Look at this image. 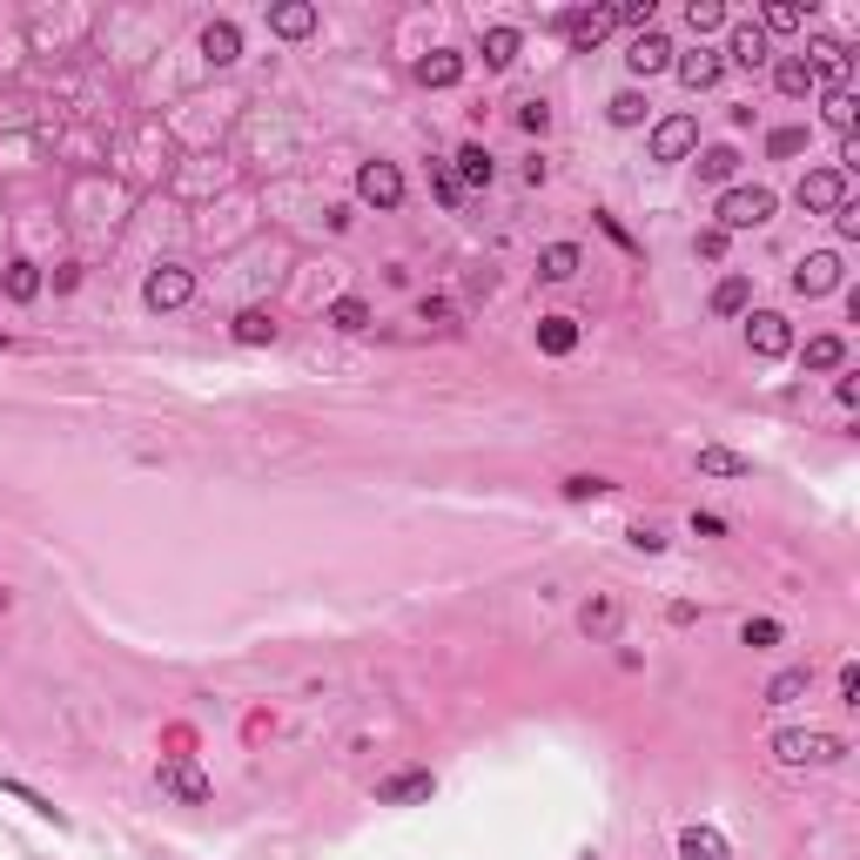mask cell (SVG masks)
<instances>
[{"label":"cell","instance_id":"obj_1","mask_svg":"<svg viewBox=\"0 0 860 860\" xmlns=\"http://www.w3.org/2000/svg\"><path fill=\"white\" fill-rule=\"evenodd\" d=\"M773 759H780V766H840L847 740L820 733V726H780V733H773Z\"/></svg>","mask_w":860,"mask_h":860},{"label":"cell","instance_id":"obj_2","mask_svg":"<svg viewBox=\"0 0 860 860\" xmlns=\"http://www.w3.org/2000/svg\"><path fill=\"white\" fill-rule=\"evenodd\" d=\"M773 209H780V196H773L766 182H746V189H726L720 202H713V229H726V235H740V229H759V222H773Z\"/></svg>","mask_w":860,"mask_h":860},{"label":"cell","instance_id":"obj_3","mask_svg":"<svg viewBox=\"0 0 860 860\" xmlns=\"http://www.w3.org/2000/svg\"><path fill=\"white\" fill-rule=\"evenodd\" d=\"M155 787H161L168 800H182V807H209V800H216L209 773H202L196 759H182V753H168V759L155 766Z\"/></svg>","mask_w":860,"mask_h":860},{"label":"cell","instance_id":"obj_4","mask_svg":"<svg viewBox=\"0 0 860 860\" xmlns=\"http://www.w3.org/2000/svg\"><path fill=\"white\" fill-rule=\"evenodd\" d=\"M746 350H753L759 364L794 357V323H787L780 310H746Z\"/></svg>","mask_w":860,"mask_h":860},{"label":"cell","instance_id":"obj_5","mask_svg":"<svg viewBox=\"0 0 860 860\" xmlns=\"http://www.w3.org/2000/svg\"><path fill=\"white\" fill-rule=\"evenodd\" d=\"M196 296V270H182V263H161V270H148V283H141V303L148 310H182Z\"/></svg>","mask_w":860,"mask_h":860},{"label":"cell","instance_id":"obj_6","mask_svg":"<svg viewBox=\"0 0 860 860\" xmlns=\"http://www.w3.org/2000/svg\"><path fill=\"white\" fill-rule=\"evenodd\" d=\"M430 794H438V773L430 766H403V773H384L377 780V807H417Z\"/></svg>","mask_w":860,"mask_h":860},{"label":"cell","instance_id":"obj_7","mask_svg":"<svg viewBox=\"0 0 860 860\" xmlns=\"http://www.w3.org/2000/svg\"><path fill=\"white\" fill-rule=\"evenodd\" d=\"M794 202H800L807 216H833V209L847 202V176H840V168H807L800 189H794Z\"/></svg>","mask_w":860,"mask_h":860},{"label":"cell","instance_id":"obj_8","mask_svg":"<svg viewBox=\"0 0 860 860\" xmlns=\"http://www.w3.org/2000/svg\"><path fill=\"white\" fill-rule=\"evenodd\" d=\"M357 202L397 209V202H403V168H397V161H364V168H357Z\"/></svg>","mask_w":860,"mask_h":860},{"label":"cell","instance_id":"obj_9","mask_svg":"<svg viewBox=\"0 0 860 860\" xmlns=\"http://www.w3.org/2000/svg\"><path fill=\"white\" fill-rule=\"evenodd\" d=\"M612 28H619V21H612V8H565V14H558V34H565L578 54H591L598 41L612 34Z\"/></svg>","mask_w":860,"mask_h":860},{"label":"cell","instance_id":"obj_10","mask_svg":"<svg viewBox=\"0 0 860 860\" xmlns=\"http://www.w3.org/2000/svg\"><path fill=\"white\" fill-rule=\"evenodd\" d=\"M619 626H626V606H619L612 591H598V598H585V606H578V632H585L591 646H612Z\"/></svg>","mask_w":860,"mask_h":860},{"label":"cell","instance_id":"obj_11","mask_svg":"<svg viewBox=\"0 0 860 860\" xmlns=\"http://www.w3.org/2000/svg\"><path fill=\"white\" fill-rule=\"evenodd\" d=\"M700 148V122L693 115H665V122H652V161H685Z\"/></svg>","mask_w":860,"mask_h":860},{"label":"cell","instance_id":"obj_12","mask_svg":"<svg viewBox=\"0 0 860 860\" xmlns=\"http://www.w3.org/2000/svg\"><path fill=\"white\" fill-rule=\"evenodd\" d=\"M840 276H847V270H840V255H833V249H814V255H800V270H794V296L814 303V296L840 290Z\"/></svg>","mask_w":860,"mask_h":860},{"label":"cell","instance_id":"obj_13","mask_svg":"<svg viewBox=\"0 0 860 860\" xmlns=\"http://www.w3.org/2000/svg\"><path fill=\"white\" fill-rule=\"evenodd\" d=\"M847 41H833V34H814L807 41V67H814V88H847Z\"/></svg>","mask_w":860,"mask_h":860},{"label":"cell","instance_id":"obj_14","mask_svg":"<svg viewBox=\"0 0 860 860\" xmlns=\"http://www.w3.org/2000/svg\"><path fill=\"white\" fill-rule=\"evenodd\" d=\"M672 54H679V48H672L659 28H646V34H632V54H626V67H632L639 81H652V74H665V67H672Z\"/></svg>","mask_w":860,"mask_h":860},{"label":"cell","instance_id":"obj_15","mask_svg":"<svg viewBox=\"0 0 860 860\" xmlns=\"http://www.w3.org/2000/svg\"><path fill=\"white\" fill-rule=\"evenodd\" d=\"M726 61H733V67H746V74H759V67H773V41H766L753 21H740V28H733V41H726Z\"/></svg>","mask_w":860,"mask_h":860},{"label":"cell","instance_id":"obj_16","mask_svg":"<svg viewBox=\"0 0 860 860\" xmlns=\"http://www.w3.org/2000/svg\"><path fill=\"white\" fill-rule=\"evenodd\" d=\"M672 67H679V81H685V88H693V95H706L713 81L726 74V61H720L713 48H693V54H672Z\"/></svg>","mask_w":860,"mask_h":860},{"label":"cell","instance_id":"obj_17","mask_svg":"<svg viewBox=\"0 0 860 860\" xmlns=\"http://www.w3.org/2000/svg\"><path fill=\"white\" fill-rule=\"evenodd\" d=\"M451 161H458V168H451V176H458V189H491V176H497V161H491V148H484V141H464Z\"/></svg>","mask_w":860,"mask_h":860},{"label":"cell","instance_id":"obj_18","mask_svg":"<svg viewBox=\"0 0 860 860\" xmlns=\"http://www.w3.org/2000/svg\"><path fill=\"white\" fill-rule=\"evenodd\" d=\"M202 61L209 67H235L242 61V28L235 21H209L202 28Z\"/></svg>","mask_w":860,"mask_h":860},{"label":"cell","instance_id":"obj_19","mask_svg":"<svg viewBox=\"0 0 860 860\" xmlns=\"http://www.w3.org/2000/svg\"><path fill=\"white\" fill-rule=\"evenodd\" d=\"M679 860H733V847H726V833L720 827H679Z\"/></svg>","mask_w":860,"mask_h":860},{"label":"cell","instance_id":"obj_20","mask_svg":"<svg viewBox=\"0 0 860 860\" xmlns=\"http://www.w3.org/2000/svg\"><path fill=\"white\" fill-rule=\"evenodd\" d=\"M229 336L242 343V350H263V343H276V316H270L263 303H249V310H235V323H229Z\"/></svg>","mask_w":860,"mask_h":860},{"label":"cell","instance_id":"obj_21","mask_svg":"<svg viewBox=\"0 0 860 860\" xmlns=\"http://www.w3.org/2000/svg\"><path fill=\"white\" fill-rule=\"evenodd\" d=\"M270 34L276 41H310L316 34V8L310 0H283V8H270Z\"/></svg>","mask_w":860,"mask_h":860},{"label":"cell","instance_id":"obj_22","mask_svg":"<svg viewBox=\"0 0 860 860\" xmlns=\"http://www.w3.org/2000/svg\"><path fill=\"white\" fill-rule=\"evenodd\" d=\"M773 88H780L787 102H807V95H814V67H807V54H780V61H773Z\"/></svg>","mask_w":860,"mask_h":860},{"label":"cell","instance_id":"obj_23","mask_svg":"<svg viewBox=\"0 0 860 860\" xmlns=\"http://www.w3.org/2000/svg\"><path fill=\"white\" fill-rule=\"evenodd\" d=\"M814 693V665H787V672H773L766 679V706H794Z\"/></svg>","mask_w":860,"mask_h":860},{"label":"cell","instance_id":"obj_24","mask_svg":"<svg viewBox=\"0 0 860 860\" xmlns=\"http://www.w3.org/2000/svg\"><path fill=\"white\" fill-rule=\"evenodd\" d=\"M800 364H807V370H847V336H840V329H820V336H807Z\"/></svg>","mask_w":860,"mask_h":860},{"label":"cell","instance_id":"obj_25","mask_svg":"<svg viewBox=\"0 0 860 860\" xmlns=\"http://www.w3.org/2000/svg\"><path fill=\"white\" fill-rule=\"evenodd\" d=\"M807 14H814V8H800V0H766L753 28L773 41V34H794V28H807Z\"/></svg>","mask_w":860,"mask_h":860},{"label":"cell","instance_id":"obj_26","mask_svg":"<svg viewBox=\"0 0 860 860\" xmlns=\"http://www.w3.org/2000/svg\"><path fill=\"white\" fill-rule=\"evenodd\" d=\"M417 81H423V88H458V81H464V54H451V48L423 54V61H417Z\"/></svg>","mask_w":860,"mask_h":860},{"label":"cell","instance_id":"obj_27","mask_svg":"<svg viewBox=\"0 0 860 860\" xmlns=\"http://www.w3.org/2000/svg\"><path fill=\"white\" fill-rule=\"evenodd\" d=\"M578 270H585L578 242H552V249H538V276H545V283H571Z\"/></svg>","mask_w":860,"mask_h":860},{"label":"cell","instance_id":"obj_28","mask_svg":"<svg viewBox=\"0 0 860 860\" xmlns=\"http://www.w3.org/2000/svg\"><path fill=\"white\" fill-rule=\"evenodd\" d=\"M700 478H753V458L726 444H700Z\"/></svg>","mask_w":860,"mask_h":860},{"label":"cell","instance_id":"obj_29","mask_svg":"<svg viewBox=\"0 0 860 860\" xmlns=\"http://www.w3.org/2000/svg\"><path fill=\"white\" fill-rule=\"evenodd\" d=\"M538 350L545 357H571L578 350V323L571 316H538Z\"/></svg>","mask_w":860,"mask_h":860},{"label":"cell","instance_id":"obj_30","mask_svg":"<svg viewBox=\"0 0 860 860\" xmlns=\"http://www.w3.org/2000/svg\"><path fill=\"white\" fill-rule=\"evenodd\" d=\"M820 115H827L833 135H853V122H860V95H853V88H827V95H820Z\"/></svg>","mask_w":860,"mask_h":860},{"label":"cell","instance_id":"obj_31","mask_svg":"<svg viewBox=\"0 0 860 860\" xmlns=\"http://www.w3.org/2000/svg\"><path fill=\"white\" fill-rule=\"evenodd\" d=\"M753 310V276H720L713 283V316H746Z\"/></svg>","mask_w":860,"mask_h":860},{"label":"cell","instance_id":"obj_32","mask_svg":"<svg viewBox=\"0 0 860 860\" xmlns=\"http://www.w3.org/2000/svg\"><path fill=\"white\" fill-rule=\"evenodd\" d=\"M0 290H8L14 303H34V296L48 290V276H41L34 263H8V270H0Z\"/></svg>","mask_w":860,"mask_h":860},{"label":"cell","instance_id":"obj_33","mask_svg":"<svg viewBox=\"0 0 860 860\" xmlns=\"http://www.w3.org/2000/svg\"><path fill=\"white\" fill-rule=\"evenodd\" d=\"M518 48H525L518 28H484V67H511V61H518Z\"/></svg>","mask_w":860,"mask_h":860},{"label":"cell","instance_id":"obj_34","mask_svg":"<svg viewBox=\"0 0 860 860\" xmlns=\"http://www.w3.org/2000/svg\"><path fill=\"white\" fill-rule=\"evenodd\" d=\"M0 794H8V800H21L28 814H41V820H54V827H67V814L48 800V794H34V787H21V780H0Z\"/></svg>","mask_w":860,"mask_h":860},{"label":"cell","instance_id":"obj_35","mask_svg":"<svg viewBox=\"0 0 860 860\" xmlns=\"http://www.w3.org/2000/svg\"><path fill=\"white\" fill-rule=\"evenodd\" d=\"M733 176H740V148H726V141H720V148H706V155H700V182H733Z\"/></svg>","mask_w":860,"mask_h":860},{"label":"cell","instance_id":"obj_36","mask_svg":"<svg viewBox=\"0 0 860 860\" xmlns=\"http://www.w3.org/2000/svg\"><path fill=\"white\" fill-rule=\"evenodd\" d=\"M329 323H336L343 336H357V329H370V303H364V296H336V303H329Z\"/></svg>","mask_w":860,"mask_h":860},{"label":"cell","instance_id":"obj_37","mask_svg":"<svg viewBox=\"0 0 860 860\" xmlns=\"http://www.w3.org/2000/svg\"><path fill=\"white\" fill-rule=\"evenodd\" d=\"M646 108H652V102H646L639 88H619V95L606 102V115H612V128H639V122H646Z\"/></svg>","mask_w":860,"mask_h":860},{"label":"cell","instance_id":"obj_38","mask_svg":"<svg viewBox=\"0 0 860 860\" xmlns=\"http://www.w3.org/2000/svg\"><path fill=\"white\" fill-rule=\"evenodd\" d=\"M780 639H787L780 619H746V626H740V646H753V652H773Z\"/></svg>","mask_w":860,"mask_h":860},{"label":"cell","instance_id":"obj_39","mask_svg":"<svg viewBox=\"0 0 860 860\" xmlns=\"http://www.w3.org/2000/svg\"><path fill=\"white\" fill-rule=\"evenodd\" d=\"M612 491V478H591V471H578V478H565V504H598Z\"/></svg>","mask_w":860,"mask_h":860},{"label":"cell","instance_id":"obj_40","mask_svg":"<svg viewBox=\"0 0 860 860\" xmlns=\"http://www.w3.org/2000/svg\"><path fill=\"white\" fill-rule=\"evenodd\" d=\"M685 28H693V34H720L726 8H720V0H693V8H685Z\"/></svg>","mask_w":860,"mask_h":860},{"label":"cell","instance_id":"obj_41","mask_svg":"<svg viewBox=\"0 0 860 860\" xmlns=\"http://www.w3.org/2000/svg\"><path fill=\"white\" fill-rule=\"evenodd\" d=\"M766 155H773V161L807 155V128H773V135H766Z\"/></svg>","mask_w":860,"mask_h":860},{"label":"cell","instance_id":"obj_42","mask_svg":"<svg viewBox=\"0 0 860 860\" xmlns=\"http://www.w3.org/2000/svg\"><path fill=\"white\" fill-rule=\"evenodd\" d=\"M417 323H430V329H458V310H451L444 296H423V303H417Z\"/></svg>","mask_w":860,"mask_h":860},{"label":"cell","instance_id":"obj_43","mask_svg":"<svg viewBox=\"0 0 860 860\" xmlns=\"http://www.w3.org/2000/svg\"><path fill=\"white\" fill-rule=\"evenodd\" d=\"M726 242H733L726 229H700V235H693V255H700V263H720V255H726Z\"/></svg>","mask_w":860,"mask_h":860},{"label":"cell","instance_id":"obj_44","mask_svg":"<svg viewBox=\"0 0 860 860\" xmlns=\"http://www.w3.org/2000/svg\"><path fill=\"white\" fill-rule=\"evenodd\" d=\"M430 196H438L444 209H458V202H464V189H458V176H451V168H430Z\"/></svg>","mask_w":860,"mask_h":860},{"label":"cell","instance_id":"obj_45","mask_svg":"<svg viewBox=\"0 0 860 860\" xmlns=\"http://www.w3.org/2000/svg\"><path fill=\"white\" fill-rule=\"evenodd\" d=\"M612 21H619V28H639V34H646V28H652V0H626V8H612Z\"/></svg>","mask_w":860,"mask_h":860},{"label":"cell","instance_id":"obj_46","mask_svg":"<svg viewBox=\"0 0 860 860\" xmlns=\"http://www.w3.org/2000/svg\"><path fill=\"white\" fill-rule=\"evenodd\" d=\"M518 128H525V135H545V128H552V108H545V102H525V108H518Z\"/></svg>","mask_w":860,"mask_h":860},{"label":"cell","instance_id":"obj_47","mask_svg":"<svg viewBox=\"0 0 860 860\" xmlns=\"http://www.w3.org/2000/svg\"><path fill=\"white\" fill-rule=\"evenodd\" d=\"M626 545H632V552H646V558H652V552H665L659 525H632V532H626Z\"/></svg>","mask_w":860,"mask_h":860},{"label":"cell","instance_id":"obj_48","mask_svg":"<svg viewBox=\"0 0 860 860\" xmlns=\"http://www.w3.org/2000/svg\"><path fill=\"white\" fill-rule=\"evenodd\" d=\"M833 685H840V706H860V665H853V659L840 665V679H833Z\"/></svg>","mask_w":860,"mask_h":860},{"label":"cell","instance_id":"obj_49","mask_svg":"<svg viewBox=\"0 0 860 860\" xmlns=\"http://www.w3.org/2000/svg\"><path fill=\"white\" fill-rule=\"evenodd\" d=\"M833 229L853 242V235H860V209H853V202H840V209H833Z\"/></svg>","mask_w":860,"mask_h":860},{"label":"cell","instance_id":"obj_50","mask_svg":"<svg viewBox=\"0 0 860 860\" xmlns=\"http://www.w3.org/2000/svg\"><path fill=\"white\" fill-rule=\"evenodd\" d=\"M726 518H713V511H693V538H720Z\"/></svg>","mask_w":860,"mask_h":860},{"label":"cell","instance_id":"obj_51","mask_svg":"<svg viewBox=\"0 0 860 860\" xmlns=\"http://www.w3.org/2000/svg\"><path fill=\"white\" fill-rule=\"evenodd\" d=\"M833 397H840V403L853 410V403H860V377H840V384H833Z\"/></svg>","mask_w":860,"mask_h":860},{"label":"cell","instance_id":"obj_52","mask_svg":"<svg viewBox=\"0 0 860 860\" xmlns=\"http://www.w3.org/2000/svg\"><path fill=\"white\" fill-rule=\"evenodd\" d=\"M0 612H8V591H0Z\"/></svg>","mask_w":860,"mask_h":860},{"label":"cell","instance_id":"obj_53","mask_svg":"<svg viewBox=\"0 0 860 860\" xmlns=\"http://www.w3.org/2000/svg\"><path fill=\"white\" fill-rule=\"evenodd\" d=\"M578 860H598V853H578Z\"/></svg>","mask_w":860,"mask_h":860}]
</instances>
